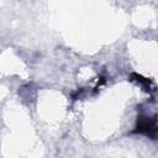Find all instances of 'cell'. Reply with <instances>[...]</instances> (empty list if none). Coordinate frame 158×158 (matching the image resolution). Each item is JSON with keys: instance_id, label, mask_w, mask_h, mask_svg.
Returning a JSON list of instances; mask_svg holds the SVG:
<instances>
[{"instance_id": "1", "label": "cell", "mask_w": 158, "mask_h": 158, "mask_svg": "<svg viewBox=\"0 0 158 158\" xmlns=\"http://www.w3.org/2000/svg\"><path fill=\"white\" fill-rule=\"evenodd\" d=\"M133 133H141L146 135L153 139L158 137V125L157 121L148 116H138L136 121V127L133 130Z\"/></svg>"}, {"instance_id": "2", "label": "cell", "mask_w": 158, "mask_h": 158, "mask_svg": "<svg viewBox=\"0 0 158 158\" xmlns=\"http://www.w3.org/2000/svg\"><path fill=\"white\" fill-rule=\"evenodd\" d=\"M130 78H131V80L138 83L146 91H149V90H151V84H152V83H151L149 79H147V78H144V77H142L141 74H137V73H132V74L130 75Z\"/></svg>"}]
</instances>
